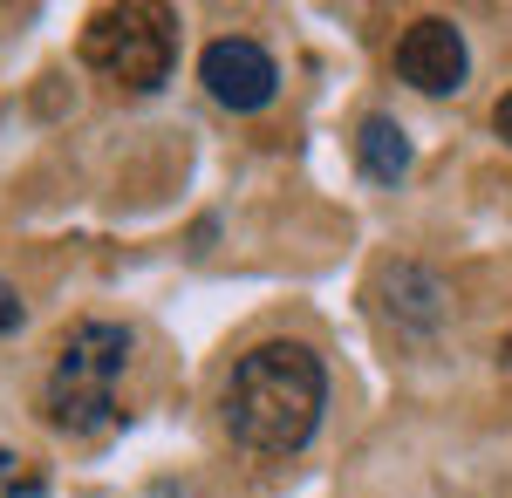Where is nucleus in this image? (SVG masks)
<instances>
[{"label":"nucleus","instance_id":"f257e3e1","mask_svg":"<svg viewBox=\"0 0 512 498\" xmlns=\"http://www.w3.org/2000/svg\"><path fill=\"white\" fill-rule=\"evenodd\" d=\"M328 403V369L315 348L301 342H260L233 362V376L219 389V417L253 458H294L321 423Z\"/></svg>","mask_w":512,"mask_h":498},{"label":"nucleus","instance_id":"f03ea898","mask_svg":"<svg viewBox=\"0 0 512 498\" xmlns=\"http://www.w3.org/2000/svg\"><path fill=\"white\" fill-rule=\"evenodd\" d=\"M130 369V335L117 321H82L55 348V369L41 389V410L62 437H103L117 423V383Z\"/></svg>","mask_w":512,"mask_h":498},{"label":"nucleus","instance_id":"7ed1b4c3","mask_svg":"<svg viewBox=\"0 0 512 498\" xmlns=\"http://www.w3.org/2000/svg\"><path fill=\"white\" fill-rule=\"evenodd\" d=\"M82 62L103 82H117L130 96H151L171 82L178 69V14L158 0H123L103 7L89 28H82Z\"/></svg>","mask_w":512,"mask_h":498},{"label":"nucleus","instance_id":"20e7f679","mask_svg":"<svg viewBox=\"0 0 512 498\" xmlns=\"http://www.w3.org/2000/svg\"><path fill=\"white\" fill-rule=\"evenodd\" d=\"M198 82H205V96H212L219 110L253 116V110H267V103H274L280 69H274V55H267L260 41L219 35V41H205V55H198Z\"/></svg>","mask_w":512,"mask_h":498},{"label":"nucleus","instance_id":"39448f33","mask_svg":"<svg viewBox=\"0 0 512 498\" xmlns=\"http://www.w3.org/2000/svg\"><path fill=\"white\" fill-rule=\"evenodd\" d=\"M396 76L424 96H458L465 76H472V48H465V28L444 21V14H424L410 21L403 41H396Z\"/></svg>","mask_w":512,"mask_h":498},{"label":"nucleus","instance_id":"423d86ee","mask_svg":"<svg viewBox=\"0 0 512 498\" xmlns=\"http://www.w3.org/2000/svg\"><path fill=\"white\" fill-rule=\"evenodd\" d=\"M376 301H383V314L410 342H431L437 328L451 321V287L431 267H417V260H390V267L376 273Z\"/></svg>","mask_w":512,"mask_h":498},{"label":"nucleus","instance_id":"0eeeda50","mask_svg":"<svg viewBox=\"0 0 512 498\" xmlns=\"http://www.w3.org/2000/svg\"><path fill=\"white\" fill-rule=\"evenodd\" d=\"M355 164H362L369 185H403V178H410V137H403V123H396V116H362V130H355Z\"/></svg>","mask_w":512,"mask_h":498},{"label":"nucleus","instance_id":"6e6552de","mask_svg":"<svg viewBox=\"0 0 512 498\" xmlns=\"http://www.w3.org/2000/svg\"><path fill=\"white\" fill-rule=\"evenodd\" d=\"M0 498H41V471L7 444H0Z\"/></svg>","mask_w":512,"mask_h":498},{"label":"nucleus","instance_id":"1a4fd4ad","mask_svg":"<svg viewBox=\"0 0 512 498\" xmlns=\"http://www.w3.org/2000/svg\"><path fill=\"white\" fill-rule=\"evenodd\" d=\"M14 328H21V294L0 280V335H14Z\"/></svg>","mask_w":512,"mask_h":498},{"label":"nucleus","instance_id":"9d476101","mask_svg":"<svg viewBox=\"0 0 512 498\" xmlns=\"http://www.w3.org/2000/svg\"><path fill=\"white\" fill-rule=\"evenodd\" d=\"M492 130H499V144H512V89L492 103Z\"/></svg>","mask_w":512,"mask_h":498},{"label":"nucleus","instance_id":"9b49d317","mask_svg":"<svg viewBox=\"0 0 512 498\" xmlns=\"http://www.w3.org/2000/svg\"><path fill=\"white\" fill-rule=\"evenodd\" d=\"M506 362H512V355H506Z\"/></svg>","mask_w":512,"mask_h":498}]
</instances>
